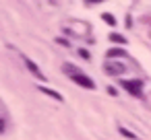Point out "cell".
I'll return each mask as SVG.
<instances>
[{"label":"cell","instance_id":"1","mask_svg":"<svg viewBox=\"0 0 151 140\" xmlns=\"http://www.w3.org/2000/svg\"><path fill=\"white\" fill-rule=\"evenodd\" d=\"M64 72H68L70 80H75L77 85H81V87H85V89H95V82H93L89 76H85V74L77 72V70H75L70 64H66V66H64Z\"/></svg>","mask_w":151,"mask_h":140},{"label":"cell","instance_id":"7","mask_svg":"<svg viewBox=\"0 0 151 140\" xmlns=\"http://www.w3.org/2000/svg\"><path fill=\"white\" fill-rule=\"evenodd\" d=\"M101 17H104V21H106L108 25H114V23H116V21H114V17H112V15H108V13H104Z\"/></svg>","mask_w":151,"mask_h":140},{"label":"cell","instance_id":"2","mask_svg":"<svg viewBox=\"0 0 151 140\" xmlns=\"http://www.w3.org/2000/svg\"><path fill=\"white\" fill-rule=\"evenodd\" d=\"M122 87L128 93H132L134 97H141L143 95V82L141 80H122Z\"/></svg>","mask_w":151,"mask_h":140},{"label":"cell","instance_id":"5","mask_svg":"<svg viewBox=\"0 0 151 140\" xmlns=\"http://www.w3.org/2000/svg\"><path fill=\"white\" fill-rule=\"evenodd\" d=\"M40 89H42V93L50 95L52 99H56V101H62V95H60V93H56V91H52V89H48V87H40Z\"/></svg>","mask_w":151,"mask_h":140},{"label":"cell","instance_id":"4","mask_svg":"<svg viewBox=\"0 0 151 140\" xmlns=\"http://www.w3.org/2000/svg\"><path fill=\"white\" fill-rule=\"evenodd\" d=\"M124 70H126V68H124L122 64H108V66H106V72L112 74V76H120Z\"/></svg>","mask_w":151,"mask_h":140},{"label":"cell","instance_id":"3","mask_svg":"<svg viewBox=\"0 0 151 140\" xmlns=\"http://www.w3.org/2000/svg\"><path fill=\"white\" fill-rule=\"evenodd\" d=\"M23 62L27 64V68H29V72H33V76H37L40 80H46V76H44V74L40 72V68H37V64H35V62H31V60H29L27 56H23Z\"/></svg>","mask_w":151,"mask_h":140},{"label":"cell","instance_id":"6","mask_svg":"<svg viewBox=\"0 0 151 140\" xmlns=\"http://www.w3.org/2000/svg\"><path fill=\"white\" fill-rule=\"evenodd\" d=\"M124 56V50H110L108 52V58H122Z\"/></svg>","mask_w":151,"mask_h":140},{"label":"cell","instance_id":"9","mask_svg":"<svg viewBox=\"0 0 151 140\" xmlns=\"http://www.w3.org/2000/svg\"><path fill=\"white\" fill-rule=\"evenodd\" d=\"M110 37H112V41H118V43H124V37H120V35H116V33H112Z\"/></svg>","mask_w":151,"mask_h":140},{"label":"cell","instance_id":"8","mask_svg":"<svg viewBox=\"0 0 151 140\" xmlns=\"http://www.w3.org/2000/svg\"><path fill=\"white\" fill-rule=\"evenodd\" d=\"M120 132H122V134H124V136H126V138H137V136H134V134H132V132H130V130H126V128H124V126H120Z\"/></svg>","mask_w":151,"mask_h":140}]
</instances>
